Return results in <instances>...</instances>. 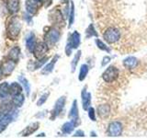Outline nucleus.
Segmentation results:
<instances>
[{"label":"nucleus","instance_id":"obj_1","mask_svg":"<svg viewBox=\"0 0 147 138\" xmlns=\"http://www.w3.org/2000/svg\"><path fill=\"white\" fill-rule=\"evenodd\" d=\"M7 36L11 40L17 39V37L18 36L21 30V23L20 20L17 18H12L7 23Z\"/></svg>","mask_w":147,"mask_h":138},{"label":"nucleus","instance_id":"obj_2","mask_svg":"<svg viewBox=\"0 0 147 138\" xmlns=\"http://www.w3.org/2000/svg\"><path fill=\"white\" fill-rule=\"evenodd\" d=\"M79 45H80V34L78 33L77 31H74L70 35V37H69L68 43L66 45V49H65L66 54L69 56V55L71 54L72 50L78 48Z\"/></svg>","mask_w":147,"mask_h":138},{"label":"nucleus","instance_id":"obj_3","mask_svg":"<svg viewBox=\"0 0 147 138\" xmlns=\"http://www.w3.org/2000/svg\"><path fill=\"white\" fill-rule=\"evenodd\" d=\"M119 76V71L116 66H109L107 69L105 70V72L102 74V78L105 82L107 83H111L114 82L117 79Z\"/></svg>","mask_w":147,"mask_h":138},{"label":"nucleus","instance_id":"obj_4","mask_svg":"<svg viewBox=\"0 0 147 138\" xmlns=\"http://www.w3.org/2000/svg\"><path fill=\"white\" fill-rule=\"evenodd\" d=\"M103 38L109 43H115L121 38V32L116 28H109L104 32Z\"/></svg>","mask_w":147,"mask_h":138},{"label":"nucleus","instance_id":"obj_5","mask_svg":"<svg viewBox=\"0 0 147 138\" xmlns=\"http://www.w3.org/2000/svg\"><path fill=\"white\" fill-rule=\"evenodd\" d=\"M49 51V47L46 43L44 41H40V43H38L36 44L33 53L34 56L37 59H42L44 57V55L47 53V52Z\"/></svg>","mask_w":147,"mask_h":138},{"label":"nucleus","instance_id":"obj_6","mask_svg":"<svg viewBox=\"0 0 147 138\" xmlns=\"http://www.w3.org/2000/svg\"><path fill=\"white\" fill-rule=\"evenodd\" d=\"M122 124L118 121H115L109 123L108 127V133L109 136H119L122 133Z\"/></svg>","mask_w":147,"mask_h":138},{"label":"nucleus","instance_id":"obj_7","mask_svg":"<svg viewBox=\"0 0 147 138\" xmlns=\"http://www.w3.org/2000/svg\"><path fill=\"white\" fill-rule=\"evenodd\" d=\"M64 105H65V97H61L57 99V101L55 102L54 108L53 110V116H52V120H53L55 117H57L58 115L61 113V112L63 110V109L64 108Z\"/></svg>","mask_w":147,"mask_h":138},{"label":"nucleus","instance_id":"obj_8","mask_svg":"<svg viewBox=\"0 0 147 138\" xmlns=\"http://www.w3.org/2000/svg\"><path fill=\"white\" fill-rule=\"evenodd\" d=\"M60 38V32L57 30H51L47 32V34L45 35V41L49 43L50 44H54L59 41Z\"/></svg>","mask_w":147,"mask_h":138},{"label":"nucleus","instance_id":"obj_9","mask_svg":"<svg viewBox=\"0 0 147 138\" xmlns=\"http://www.w3.org/2000/svg\"><path fill=\"white\" fill-rule=\"evenodd\" d=\"M81 97H82V106H83V109H84L85 110H87L89 109L90 103H91V94L86 91V87H85L84 89H82Z\"/></svg>","mask_w":147,"mask_h":138},{"label":"nucleus","instance_id":"obj_10","mask_svg":"<svg viewBox=\"0 0 147 138\" xmlns=\"http://www.w3.org/2000/svg\"><path fill=\"white\" fill-rule=\"evenodd\" d=\"M15 61H13V60L9 59L8 61H6L4 62L3 64H2V72H3V75H6V76H8L10 75V74L13 72L14 68H15Z\"/></svg>","mask_w":147,"mask_h":138},{"label":"nucleus","instance_id":"obj_11","mask_svg":"<svg viewBox=\"0 0 147 138\" xmlns=\"http://www.w3.org/2000/svg\"><path fill=\"white\" fill-rule=\"evenodd\" d=\"M39 0H26V9L27 12L31 15H34L37 13L39 8Z\"/></svg>","mask_w":147,"mask_h":138},{"label":"nucleus","instance_id":"obj_12","mask_svg":"<svg viewBox=\"0 0 147 138\" xmlns=\"http://www.w3.org/2000/svg\"><path fill=\"white\" fill-rule=\"evenodd\" d=\"M6 5L11 14H16L20 10V0H6Z\"/></svg>","mask_w":147,"mask_h":138},{"label":"nucleus","instance_id":"obj_13","mask_svg":"<svg viewBox=\"0 0 147 138\" xmlns=\"http://www.w3.org/2000/svg\"><path fill=\"white\" fill-rule=\"evenodd\" d=\"M68 117L70 118L72 121H74L77 125V121L79 120L78 118V107H77V101L76 99L74 100L73 105H72V108L70 110V112L68 114Z\"/></svg>","mask_w":147,"mask_h":138},{"label":"nucleus","instance_id":"obj_14","mask_svg":"<svg viewBox=\"0 0 147 138\" xmlns=\"http://www.w3.org/2000/svg\"><path fill=\"white\" fill-rule=\"evenodd\" d=\"M110 113V106L108 104H102L98 107V114L100 118H107Z\"/></svg>","mask_w":147,"mask_h":138},{"label":"nucleus","instance_id":"obj_15","mask_svg":"<svg viewBox=\"0 0 147 138\" xmlns=\"http://www.w3.org/2000/svg\"><path fill=\"white\" fill-rule=\"evenodd\" d=\"M138 60L133 56H129L123 60V66L127 69H133L137 66Z\"/></svg>","mask_w":147,"mask_h":138},{"label":"nucleus","instance_id":"obj_16","mask_svg":"<svg viewBox=\"0 0 147 138\" xmlns=\"http://www.w3.org/2000/svg\"><path fill=\"white\" fill-rule=\"evenodd\" d=\"M39 125H40L39 122H33V123L30 124L29 126H27L24 130L22 131L21 135L22 136H28V135H32V133H33L34 132H36L39 129Z\"/></svg>","mask_w":147,"mask_h":138},{"label":"nucleus","instance_id":"obj_17","mask_svg":"<svg viewBox=\"0 0 147 138\" xmlns=\"http://www.w3.org/2000/svg\"><path fill=\"white\" fill-rule=\"evenodd\" d=\"M11 122H12V116L10 115V113H6L2 112H0V126L5 128Z\"/></svg>","mask_w":147,"mask_h":138},{"label":"nucleus","instance_id":"obj_18","mask_svg":"<svg viewBox=\"0 0 147 138\" xmlns=\"http://www.w3.org/2000/svg\"><path fill=\"white\" fill-rule=\"evenodd\" d=\"M26 46L30 52L33 53L34 48L36 46V38L33 32H31V33H30V35L28 36V38L26 40Z\"/></svg>","mask_w":147,"mask_h":138},{"label":"nucleus","instance_id":"obj_19","mask_svg":"<svg viewBox=\"0 0 147 138\" xmlns=\"http://www.w3.org/2000/svg\"><path fill=\"white\" fill-rule=\"evenodd\" d=\"M58 58H59L58 55H55L54 58L52 60V62L49 63V64H47V66H45L43 67V69H42V70H41V74H43V75H48V74L52 73V72H53V70L54 64H55V63L57 62Z\"/></svg>","mask_w":147,"mask_h":138},{"label":"nucleus","instance_id":"obj_20","mask_svg":"<svg viewBox=\"0 0 147 138\" xmlns=\"http://www.w3.org/2000/svg\"><path fill=\"white\" fill-rule=\"evenodd\" d=\"M76 126V123L71 120L70 122H67L63 124V127H62V132L63 133H71Z\"/></svg>","mask_w":147,"mask_h":138},{"label":"nucleus","instance_id":"obj_21","mask_svg":"<svg viewBox=\"0 0 147 138\" xmlns=\"http://www.w3.org/2000/svg\"><path fill=\"white\" fill-rule=\"evenodd\" d=\"M9 93H10L12 96L22 93L21 86L18 84V83H12V84L9 86Z\"/></svg>","mask_w":147,"mask_h":138},{"label":"nucleus","instance_id":"obj_22","mask_svg":"<svg viewBox=\"0 0 147 138\" xmlns=\"http://www.w3.org/2000/svg\"><path fill=\"white\" fill-rule=\"evenodd\" d=\"M24 100H25V98H24V95H23L22 93L13 96L12 101H13L14 106H16V107H18V108L21 107V106L23 105V103H24Z\"/></svg>","mask_w":147,"mask_h":138},{"label":"nucleus","instance_id":"obj_23","mask_svg":"<svg viewBox=\"0 0 147 138\" xmlns=\"http://www.w3.org/2000/svg\"><path fill=\"white\" fill-rule=\"evenodd\" d=\"M9 93V85L7 82H4L3 84L0 85V98L6 99Z\"/></svg>","mask_w":147,"mask_h":138},{"label":"nucleus","instance_id":"obj_24","mask_svg":"<svg viewBox=\"0 0 147 138\" xmlns=\"http://www.w3.org/2000/svg\"><path fill=\"white\" fill-rule=\"evenodd\" d=\"M20 50L18 47H14L10 51H9L8 53V58L13 60V61L17 62L18 58H20Z\"/></svg>","mask_w":147,"mask_h":138},{"label":"nucleus","instance_id":"obj_25","mask_svg":"<svg viewBox=\"0 0 147 138\" xmlns=\"http://www.w3.org/2000/svg\"><path fill=\"white\" fill-rule=\"evenodd\" d=\"M88 70H89V68L87 64H82L80 68V72H79V76H78L79 81L85 80L86 76H87V73H88Z\"/></svg>","mask_w":147,"mask_h":138},{"label":"nucleus","instance_id":"obj_26","mask_svg":"<svg viewBox=\"0 0 147 138\" xmlns=\"http://www.w3.org/2000/svg\"><path fill=\"white\" fill-rule=\"evenodd\" d=\"M18 80L20 81L22 86L24 87L25 91H26V93H27V96H30V86L29 81L27 80V78L24 77V76H20V77H18Z\"/></svg>","mask_w":147,"mask_h":138},{"label":"nucleus","instance_id":"obj_27","mask_svg":"<svg viewBox=\"0 0 147 138\" xmlns=\"http://www.w3.org/2000/svg\"><path fill=\"white\" fill-rule=\"evenodd\" d=\"M80 57H81V51H77V53H76L75 57H74L73 61H72V63H71L72 72H75V71H76V66H77L78 61H79Z\"/></svg>","mask_w":147,"mask_h":138},{"label":"nucleus","instance_id":"obj_28","mask_svg":"<svg viewBox=\"0 0 147 138\" xmlns=\"http://www.w3.org/2000/svg\"><path fill=\"white\" fill-rule=\"evenodd\" d=\"M92 36H98V33L96 32L93 24H90L86 30V38H89V37H92Z\"/></svg>","mask_w":147,"mask_h":138},{"label":"nucleus","instance_id":"obj_29","mask_svg":"<svg viewBox=\"0 0 147 138\" xmlns=\"http://www.w3.org/2000/svg\"><path fill=\"white\" fill-rule=\"evenodd\" d=\"M75 20V6L74 3L71 4V10H70V16H69V27H71Z\"/></svg>","mask_w":147,"mask_h":138},{"label":"nucleus","instance_id":"obj_30","mask_svg":"<svg viewBox=\"0 0 147 138\" xmlns=\"http://www.w3.org/2000/svg\"><path fill=\"white\" fill-rule=\"evenodd\" d=\"M96 45H98V47L100 49V50H103V51H106L107 53H109L110 52V50H109V48L108 47L107 45H106L104 43H102L100 40H98V39H96Z\"/></svg>","mask_w":147,"mask_h":138},{"label":"nucleus","instance_id":"obj_31","mask_svg":"<svg viewBox=\"0 0 147 138\" xmlns=\"http://www.w3.org/2000/svg\"><path fill=\"white\" fill-rule=\"evenodd\" d=\"M49 95H50L49 92H47V93L43 94V95L41 96L40 98L39 99V100L37 101V105H38V106H41L42 104H44V103L46 102V100H47V99H48Z\"/></svg>","mask_w":147,"mask_h":138},{"label":"nucleus","instance_id":"obj_32","mask_svg":"<svg viewBox=\"0 0 147 138\" xmlns=\"http://www.w3.org/2000/svg\"><path fill=\"white\" fill-rule=\"evenodd\" d=\"M87 110H88V117L90 118V120L95 122L96 121V112H95L94 108H89Z\"/></svg>","mask_w":147,"mask_h":138},{"label":"nucleus","instance_id":"obj_33","mask_svg":"<svg viewBox=\"0 0 147 138\" xmlns=\"http://www.w3.org/2000/svg\"><path fill=\"white\" fill-rule=\"evenodd\" d=\"M48 60V57H43L42 59L40 60V61H39V62H37L36 63V64H35V69H38V68H40L42 64H44V63H46V61Z\"/></svg>","mask_w":147,"mask_h":138},{"label":"nucleus","instance_id":"obj_34","mask_svg":"<svg viewBox=\"0 0 147 138\" xmlns=\"http://www.w3.org/2000/svg\"><path fill=\"white\" fill-rule=\"evenodd\" d=\"M109 61H110V57H109V56H105V57L103 58V61H102V64H101V66H105L106 64L109 63Z\"/></svg>","mask_w":147,"mask_h":138},{"label":"nucleus","instance_id":"obj_35","mask_svg":"<svg viewBox=\"0 0 147 138\" xmlns=\"http://www.w3.org/2000/svg\"><path fill=\"white\" fill-rule=\"evenodd\" d=\"M74 136H80V137H84L85 136V133L82 130H78L76 132V133L74 135Z\"/></svg>","mask_w":147,"mask_h":138},{"label":"nucleus","instance_id":"obj_36","mask_svg":"<svg viewBox=\"0 0 147 138\" xmlns=\"http://www.w3.org/2000/svg\"><path fill=\"white\" fill-rule=\"evenodd\" d=\"M2 74H3V72H2V68H1V66H0V77H1Z\"/></svg>","mask_w":147,"mask_h":138}]
</instances>
